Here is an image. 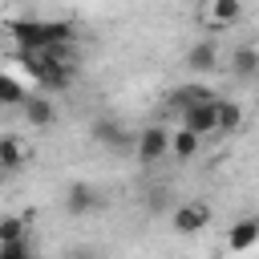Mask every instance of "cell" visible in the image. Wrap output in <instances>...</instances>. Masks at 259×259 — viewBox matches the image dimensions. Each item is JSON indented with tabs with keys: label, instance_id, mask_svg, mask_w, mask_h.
I'll return each instance as SVG.
<instances>
[{
	"label": "cell",
	"instance_id": "1",
	"mask_svg": "<svg viewBox=\"0 0 259 259\" xmlns=\"http://www.w3.org/2000/svg\"><path fill=\"white\" fill-rule=\"evenodd\" d=\"M134 154H138L142 166L162 162V158L170 154V130H166V125H146V130H138V138H134Z\"/></svg>",
	"mask_w": 259,
	"mask_h": 259
},
{
	"label": "cell",
	"instance_id": "2",
	"mask_svg": "<svg viewBox=\"0 0 259 259\" xmlns=\"http://www.w3.org/2000/svg\"><path fill=\"white\" fill-rule=\"evenodd\" d=\"M206 223H210V206H206L202 198L178 202V206H174V214H170V227H174L178 235H198Z\"/></svg>",
	"mask_w": 259,
	"mask_h": 259
},
{
	"label": "cell",
	"instance_id": "3",
	"mask_svg": "<svg viewBox=\"0 0 259 259\" xmlns=\"http://www.w3.org/2000/svg\"><path fill=\"white\" fill-rule=\"evenodd\" d=\"M239 16H243L239 0H206V4H198V24H206V28H231Z\"/></svg>",
	"mask_w": 259,
	"mask_h": 259
},
{
	"label": "cell",
	"instance_id": "4",
	"mask_svg": "<svg viewBox=\"0 0 259 259\" xmlns=\"http://www.w3.org/2000/svg\"><path fill=\"white\" fill-rule=\"evenodd\" d=\"M28 162H32V146L24 138H16V134H4L0 138V170L12 174V170H24Z\"/></svg>",
	"mask_w": 259,
	"mask_h": 259
},
{
	"label": "cell",
	"instance_id": "5",
	"mask_svg": "<svg viewBox=\"0 0 259 259\" xmlns=\"http://www.w3.org/2000/svg\"><path fill=\"white\" fill-rule=\"evenodd\" d=\"M101 202H105L101 190L89 186V182H73V186L65 190V210H69V214H89V210H97Z\"/></svg>",
	"mask_w": 259,
	"mask_h": 259
},
{
	"label": "cell",
	"instance_id": "6",
	"mask_svg": "<svg viewBox=\"0 0 259 259\" xmlns=\"http://www.w3.org/2000/svg\"><path fill=\"white\" fill-rule=\"evenodd\" d=\"M182 130L194 134L198 142H202L206 134H214V97L202 101V105H194V109H186V113H182Z\"/></svg>",
	"mask_w": 259,
	"mask_h": 259
},
{
	"label": "cell",
	"instance_id": "7",
	"mask_svg": "<svg viewBox=\"0 0 259 259\" xmlns=\"http://www.w3.org/2000/svg\"><path fill=\"white\" fill-rule=\"evenodd\" d=\"M93 138H97L101 146H109V150H134L130 130H121L113 117H97V121H93Z\"/></svg>",
	"mask_w": 259,
	"mask_h": 259
},
{
	"label": "cell",
	"instance_id": "8",
	"mask_svg": "<svg viewBox=\"0 0 259 259\" xmlns=\"http://www.w3.org/2000/svg\"><path fill=\"white\" fill-rule=\"evenodd\" d=\"M243 125V105L231 97H214V134H235Z\"/></svg>",
	"mask_w": 259,
	"mask_h": 259
},
{
	"label": "cell",
	"instance_id": "9",
	"mask_svg": "<svg viewBox=\"0 0 259 259\" xmlns=\"http://www.w3.org/2000/svg\"><path fill=\"white\" fill-rule=\"evenodd\" d=\"M255 239H259V223H255V219H239V223L227 231V251L247 255V251L255 247Z\"/></svg>",
	"mask_w": 259,
	"mask_h": 259
},
{
	"label": "cell",
	"instance_id": "10",
	"mask_svg": "<svg viewBox=\"0 0 259 259\" xmlns=\"http://www.w3.org/2000/svg\"><path fill=\"white\" fill-rule=\"evenodd\" d=\"M186 65H190L194 73H210V69H219V45H214V40H194L190 53H186Z\"/></svg>",
	"mask_w": 259,
	"mask_h": 259
},
{
	"label": "cell",
	"instance_id": "11",
	"mask_svg": "<svg viewBox=\"0 0 259 259\" xmlns=\"http://www.w3.org/2000/svg\"><path fill=\"white\" fill-rule=\"evenodd\" d=\"M20 105H24V121H28L32 130H45V125L57 121V109H53L49 97H24Z\"/></svg>",
	"mask_w": 259,
	"mask_h": 259
},
{
	"label": "cell",
	"instance_id": "12",
	"mask_svg": "<svg viewBox=\"0 0 259 259\" xmlns=\"http://www.w3.org/2000/svg\"><path fill=\"white\" fill-rule=\"evenodd\" d=\"M231 69H235V77L251 81V77L259 73V49H255V45H239V49L231 53Z\"/></svg>",
	"mask_w": 259,
	"mask_h": 259
},
{
	"label": "cell",
	"instance_id": "13",
	"mask_svg": "<svg viewBox=\"0 0 259 259\" xmlns=\"http://www.w3.org/2000/svg\"><path fill=\"white\" fill-rule=\"evenodd\" d=\"M210 97H214V93H210L206 85H178V89L170 93V105L186 113V109H194V105H202V101H210Z\"/></svg>",
	"mask_w": 259,
	"mask_h": 259
},
{
	"label": "cell",
	"instance_id": "14",
	"mask_svg": "<svg viewBox=\"0 0 259 259\" xmlns=\"http://www.w3.org/2000/svg\"><path fill=\"white\" fill-rule=\"evenodd\" d=\"M198 150H202V142H198L194 134H186V130H170V158H178V162H194Z\"/></svg>",
	"mask_w": 259,
	"mask_h": 259
},
{
	"label": "cell",
	"instance_id": "15",
	"mask_svg": "<svg viewBox=\"0 0 259 259\" xmlns=\"http://www.w3.org/2000/svg\"><path fill=\"white\" fill-rule=\"evenodd\" d=\"M28 239V223L20 214H0V247L8 243H24Z\"/></svg>",
	"mask_w": 259,
	"mask_h": 259
},
{
	"label": "cell",
	"instance_id": "16",
	"mask_svg": "<svg viewBox=\"0 0 259 259\" xmlns=\"http://www.w3.org/2000/svg\"><path fill=\"white\" fill-rule=\"evenodd\" d=\"M16 101H24V89L0 69V105H16Z\"/></svg>",
	"mask_w": 259,
	"mask_h": 259
},
{
	"label": "cell",
	"instance_id": "17",
	"mask_svg": "<svg viewBox=\"0 0 259 259\" xmlns=\"http://www.w3.org/2000/svg\"><path fill=\"white\" fill-rule=\"evenodd\" d=\"M0 255H4V259H32V247H28V239H24V243H8V247H0Z\"/></svg>",
	"mask_w": 259,
	"mask_h": 259
},
{
	"label": "cell",
	"instance_id": "18",
	"mask_svg": "<svg viewBox=\"0 0 259 259\" xmlns=\"http://www.w3.org/2000/svg\"><path fill=\"white\" fill-rule=\"evenodd\" d=\"M166 202H170V190H166V186H154V190H150V210H162Z\"/></svg>",
	"mask_w": 259,
	"mask_h": 259
},
{
	"label": "cell",
	"instance_id": "19",
	"mask_svg": "<svg viewBox=\"0 0 259 259\" xmlns=\"http://www.w3.org/2000/svg\"><path fill=\"white\" fill-rule=\"evenodd\" d=\"M4 32H8V20H4V16H0V36H4Z\"/></svg>",
	"mask_w": 259,
	"mask_h": 259
},
{
	"label": "cell",
	"instance_id": "20",
	"mask_svg": "<svg viewBox=\"0 0 259 259\" xmlns=\"http://www.w3.org/2000/svg\"><path fill=\"white\" fill-rule=\"evenodd\" d=\"M0 182H4V170H0Z\"/></svg>",
	"mask_w": 259,
	"mask_h": 259
},
{
	"label": "cell",
	"instance_id": "21",
	"mask_svg": "<svg viewBox=\"0 0 259 259\" xmlns=\"http://www.w3.org/2000/svg\"><path fill=\"white\" fill-rule=\"evenodd\" d=\"M0 259H4V255H0Z\"/></svg>",
	"mask_w": 259,
	"mask_h": 259
}]
</instances>
